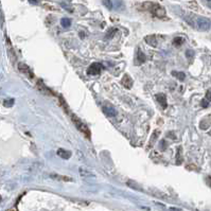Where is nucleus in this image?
<instances>
[{"instance_id": "7ed1b4c3", "label": "nucleus", "mask_w": 211, "mask_h": 211, "mask_svg": "<svg viewBox=\"0 0 211 211\" xmlns=\"http://www.w3.org/2000/svg\"><path fill=\"white\" fill-rule=\"evenodd\" d=\"M103 69H104V67H103L102 64L94 63L88 67V69H87V74H89V75H97V74L101 73V71L103 70Z\"/></svg>"}, {"instance_id": "a878e982", "label": "nucleus", "mask_w": 211, "mask_h": 211, "mask_svg": "<svg viewBox=\"0 0 211 211\" xmlns=\"http://www.w3.org/2000/svg\"><path fill=\"white\" fill-rule=\"evenodd\" d=\"M207 183H208V185L211 187V177H210V176H208V177H207Z\"/></svg>"}, {"instance_id": "bb28decb", "label": "nucleus", "mask_w": 211, "mask_h": 211, "mask_svg": "<svg viewBox=\"0 0 211 211\" xmlns=\"http://www.w3.org/2000/svg\"><path fill=\"white\" fill-rule=\"evenodd\" d=\"M171 211H181V209H176V208H170Z\"/></svg>"}, {"instance_id": "6ab92c4d", "label": "nucleus", "mask_w": 211, "mask_h": 211, "mask_svg": "<svg viewBox=\"0 0 211 211\" xmlns=\"http://www.w3.org/2000/svg\"><path fill=\"white\" fill-rule=\"evenodd\" d=\"M103 4L106 7L107 9H112V0H103Z\"/></svg>"}, {"instance_id": "f03ea898", "label": "nucleus", "mask_w": 211, "mask_h": 211, "mask_svg": "<svg viewBox=\"0 0 211 211\" xmlns=\"http://www.w3.org/2000/svg\"><path fill=\"white\" fill-rule=\"evenodd\" d=\"M70 116H71L72 122H73V124L75 125L76 128H78L82 134H84V136H86V137L89 139V138H90V131H89V128L87 127V125L84 124V123L82 122L81 120L76 117V116H74V115L70 114Z\"/></svg>"}, {"instance_id": "412c9836", "label": "nucleus", "mask_w": 211, "mask_h": 211, "mask_svg": "<svg viewBox=\"0 0 211 211\" xmlns=\"http://www.w3.org/2000/svg\"><path fill=\"white\" fill-rule=\"evenodd\" d=\"M116 32H117V29H112V30H110V32L108 31V33L106 34V38H112Z\"/></svg>"}, {"instance_id": "4be33fe9", "label": "nucleus", "mask_w": 211, "mask_h": 211, "mask_svg": "<svg viewBox=\"0 0 211 211\" xmlns=\"http://www.w3.org/2000/svg\"><path fill=\"white\" fill-rule=\"evenodd\" d=\"M167 136H168V137H170L171 139H173V140L177 139V136L175 135V133H174V132H170V133H168V134H167Z\"/></svg>"}, {"instance_id": "a211bd4d", "label": "nucleus", "mask_w": 211, "mask_h": 211, "mask_svg": "<svg viewBox=\"0 0 211 211\" xmlns=\"http://www.w3.org/2000/svg\"><path fill=\"white\" fill-rule=\"evenodd\" d=\"M186 56H187V59H188L189 61H192V59H193V57H194V51L188 50L186 52Z\"/></svg>"}, {"instance_id": "cd10ccee", "label": "nucleus", "mask_w": 211, "mask_h": 211, "mask_svg": "<svg viewBox=\"0 0 211 211\" xmlns=\"http://www.w3.org/2000/svg\"><path fill=\"white\" fill-rule=\"evenodd\" d=\"M209 135H211V132H209Z\"/></svg>"}, {"instance_id": "5701e85b", "label": "nucleus", "mask_w": 211, "mask_h": 211, "mask_svg": "<svg viewBox=\"0 0 211 211\" xmlns=\"http://www.w3.org/2000/svg\"><path fill=\"white\" fill-rule=\"evenodd\" d=\"M205 99H206L208 102H211V89H209V90H207V92H206V97H205Z\"/></svg>"}, {"instance_id": "9b49d317", "label": "nucleus", "mask_w": 211, "mask_h": 211, "mask_svg": "<svg viewBox=\"0 0 211 211\" xmlns=\"http://www.w3.org/2000/svg\"><path fill=\"white\" fill-rule=\"evenodd\" d=\"M56 153H57V155L61 158H63V159H69V158L71 157V152L64 150V149H59Z\"/></svg>"}, {"instance_id": "393cba45", "label": "nucleus", "mask_w": 211, "mask_h": 211, "mask_svg": "<svg viewBox=\"0 0 211 211\" xmlns=\"http://www.w3.org/2000/svg\"><path fill=\"white\" fill-rule=\"evenodd\" d=\"M29 2L33 3V4H37V3L39 2V0H29Z\"/></svg>"}, {"instance_id": "9d476101", "label": "nucleus", "mask_w": 211, "mask_h": 211, "mask_svg": "<svg viewBox=\"0 0 211 211\" xmlns=\"http://www.w3.org/2000/svg\"><path fill=\"white\" fill-rule=\"evenodd\" d=\"M50 177L55 179V181H73L71 177H68V176H63V175H59V174H50Z\"/></svg>"}, {"instance_id": "4468645a", "label": "nucleus", "mask_w": 211, "mask_h": 211, "mask_svg": "<svg viewBox=\"0 0 211 211\" xmlns=\"http://www.w3.org/2000/svg\"><path fill=\"white\" fill-rule=\"evenodd\" d=\"M183 41H185V39H183V37H179V36H177V37H175L173 39V45H174V46H176V47H179V46H181V45H183Z\"/></svg>"}, {"instance_id": "aec40b11", "label": "nucleus", "mask_w": 211, "mask_h": 211, "mask_svg": "<svg viewBox=\"0 0 211 211\" xmlns=\"http://www.w3.org/2000/svg\"><path fill=\"white\" fill-rule=\"evenodd\" d=\"M3 104H4V106H7V107H11V106H13V104H14V100L13 99L5 100V101L3 102Z\"/></svg>"}, {"instance_id": "6e6552de", "label": "nucleus", "mask_w": 211, "mask_h": 211, "mask_svg": "<svg viewBox=\"0 0 211 211\" xmlns=\"http://www.w3.org/2000/svg\"><path fill=\"white\" fill-rule=\"evenodd\" d=\"M102 110L106 116H109V117H114L117 115V110L115 109L112 106H103L102 107Z\"/></svg>"}, {"instance_id": "0eeeda50", "label": "nucleus", "mask_w": 211, "mask_h": 211, "mask_svg": "<svg viewBox=\"0 0 211 211\" xmlns=\"http://www.w3.org/2000/svg\"><path fill=\"white\" fill-rule=\"evenodd\" d=\"M121 83H122L123 86L126 87L127 89H131L133 87V79L128 75V74H125V75L123 76Z\"/></svg>"}, {"instance_id": "423d86ee", "label": "nucleus", "mask_w": 211, "mask_h": 211, "mask_svg": "<svg viewBox=\"0 0 211 211\" xmlns=\"http://www.w3.org/2000/svg\"><path fill=\"white\" fill-rule=\"evenodd\" d=\"M156 99H157L158 103L161 105L162 108H167L168 103H167V96L165 94H156Z\"/></svg>"}, {"instance_id": "f3484780", "label": "nucleus", "mask_w": 211, "mask_h": 211, "mask_svg": "<svg viewBox=\"0 0 211 211\" xmlns=\"http://www.w3.org/2000/svg\"><path fill=\"white\" fill-rule=\"evenodd\" d=\"M159 135H160V132H159V131H158V130H156L155 132L153 133L152 139H151V141H150V145H151V144H153V143L155 142L156 139H157V137H158V136H159Z\"/></svg>"}, {"instance_id": "b1692460", "label": "nucleus", "mask_w": 211, "mask_h": 211, "mask_svg": "<svg viewBox=\"0 0 211 211\" xmlns=\"http://www.w3.org/2000/svg\"><path fill=\"white\" fill-rule=\"evenodd\" d=\"M201 104H202V106L205 107V108H206V107H208V106H209V102L207 101L206 99H205V100H203V101L201 102Z\"/></svg>"}, {"instance_id": "39448f33", "label": "nucleus", "mask_w": 211, "mask_h": 211, "mask_svg": "<svg viewBox=\"0 0 211 211\" xmlns=\"http://www.w3.org/2000/svg\"><path fill=\"white\" fill-rule=\"evenodd\" d=\"M18 70L20 72H22V73H25V75H28L30 79H33L34 78V74L33 72H32V70H31L28 65H25V63H18Z\"/></svg>"}, {"instance_id": "ddd939ff", "label": "nucleus", "mask_w": 211, "mask_h": 211, "mask_svg": "<svg viewBox=\"0 0 211 211\" xmlns=\"http://www.w3.org/2000/svg\"><path fill=\"white\" fill-rule=\"evenodd\" d=\"M181 152H183V149L178 148L177 154H176V163L177 165H181L183 162V156H181Z\"/></svg>"}, {"instance_id": "f8f14e48", "label": "nucleus", "mask_w": 211, "mask_h": 211, "mask_svg": "<svg viewBox=\"0 0 211 211\" xmlns=\"http://www.w3.org/2000/svg\"><path fill=\"white\" fill-rule=\"evenodd\" d=\"M145 59H146V57H145L144 53H143V52L140 50V49H138L137 53H136V61H137V64H138V65H140V64L144 63Z\"/></svg>"}, {"instance_id": "dca6fc26", "label": "nucleus", "mask_w": 211, "mask_h": 211, "mask_svg": "<svg viewBox=\"0 0 211 211\" xmlns=\"http://www.w3.org/2000/svg\"><path fill=\"white\" fill-rule=\"evenodd\" d=\"M172 74H173L174 76H176L179 81H183V80L186 79V74L183 73V72H176V71H173L172 72Z\"/></svg>"}, {"instance_id": "2eb2a0df", "label": "nucleus", "mask_w": 211, "mask_h": 211, "mask_svg": "<svg viewBox=\"0 0 211 211\" xmlns=\"http://www.w3.org/2000/svg\"><path fill=\"white\" fill-rule=\"evenodd\" d=\"M61 25H63L64 28H69L71 25V19L69 18H63L61 20Z\"/></svg>"}, {"instance_id": "c85d7f7f", "label": "nucleus", "mask_w": 211, "mask_h": 211, "mask_svg": "<svg viewBox=\"0 0 211 211\" xmlns=\"http://www.w3.org/2000/svg\"><path fill=\"white\" fill-rule=\"evenodd\" d=\"M208 1H211V0H208Z\"/></svg>"}, {"instance_id": "20e7f679", "label": "nucleus", "mask_w": 211, "mask_h": 211, "mask_svg": "<svg viewBox=\"0 0 211 211\" xmlns=\"http://www.w3.org/2000/svg\"><path fill=\"white\" fill-rule=\"evenodd\" d=\"M150 10H151V12H152L155 16H157V17H163V16L165 15V9H163L162 7H160V5L155 4V3H152V4H151Z\"/></svg>"}, {"instance_id": "f257e3e1", "label": "nucleus", "mask_w": 211, "mask_h": 211, "mask_svg": "<svg viewBox=\"0 0 211 211\" xmlns=\"http://www.w3.org/2000/svg\"><path fill=\"white\" fill-rule=\"evenodd\" d=\"M194 28H197L199 31H208L211 28V21L206 17L195 16V18H194Z\"/></svg>"}, {"instance_id": "1a4fd4ad", "label": "nucleus", "mask_w": 211, "mask_h": 211, "mask_svg": "<svg viewBox=\"0 0 211 211\" xmlns=\"http://www.w3.org/2000/svg\"><path fill=\"white\" fill-rule=\"evenodd\" d=\"M145 43L148 44V45H150V46L152 47H157V38H156L155 35H149L146 36V37L144 38Z\"/></svg>"}]
</instances>
